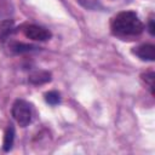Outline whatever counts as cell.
<instances>
[{
  "label": "cell",
  "instance_id": "8992f818",
  "mask_svg": "<svg viewBox=\"0 0 155 155\" xmlns=\"http://www.w3.org/2000/svg\"><path fill=\"white\" fill-rule=\"evenodd\" d=\"M15 23L12 19H4L0 22V41H4L13 31Z\"/></svg>",
  "mask_w": 155,
  "mask_h": 155
},
{
  "label": "cell",
  "instance_id": "6da1fadb",
  "mask_svg": "<svg viewBox=\"0 0 155 155\" xmlns=\"http://www.w3.org/2000/svg\"><path fill=\"white\" fill-rule=\"evenodd\" d=\"M111 30L116 35H138L144 30V24L138 15L133 11H122L113 17L110 23Z\"/></svg>",
  "mask_w": 155,
  "mask_h": 155
},
{
  "label": "cell",
  "instance_id": "52a82bcc",
  "mask_svg": "<svg viewBox=\"0 0 155 155\" xmlns=\"http://www.w3.org/2000/svg\"><path fill=\"white\" fill-rule=\"evenodd\" d=\"M13 140H15V128L12 125H10L6 131H5V136H4V143H2V149L5 151H10L12 149L13 145Z\"/></svg>",
  "mask_w": 155,
  "mask_h": 155
},
{
  "label": "cell",
  "instance_id": "30bf717a",
  "mask_svg": "<svg viewBox=\"0 0 155 155\" xmlns=\"http://www.w3.org/2000/svg\"><path fill=\"white\" fill-rule=\"evenodd\" d=\"M45 101L51 105H56L61 102V96L57 91H50L45 93Z\"/></svg>",
  "mask_w": 155,
  "mask_h": 155
},
{
  "label": "cell",
  "instance_id": "ba28073f",
  "mask_svg": "<svg viewBox=\"0 0 155 155\" xmlns=\"http://www.w3.org/2000/svg\"><path fill=\"white\" fill-rule=\"evenodd\" d=\"M10 48L16 52V53H23V52H30L34 51L35 48H38L34 45H29V44H23V42H12L10 45Z\"/></svg>",
  "mask_w": 155,
  "mask_h": 155
},
{
  "label": "cell",
  "instance_id": "277c9868",
  "mask_svg": "<svg viewBox=\"0 0 155 155\" xmlns=\"http://www.w3.org/2000/svg\"><path fill=\"white\" fill-rule=\"evenodd\" d=\"M133 53L143 61H154L155 59V46L151 44H143L133 48Z\"/></svg>",
  "mask_w": 155,
  "mask_h": 155
},
{
  "label": "cell",
  "instance_id": "5b68a950",
  "mask_svg": "<svg viewBox=\"0 0 155 155\" xmlns=\"http://www.w3.org/2000/svg\"><path fill=\"white\" fill-rule=\"evenodd\" d=\"M51 81V74L45 70H39L29 75V82L34 85H41Z\"/></svg>",
  "mask_w": 155,
  "mask_h": 155
},
{
  "label": "cell",
  "instance_id": "9c48e42d",
  "mask_svg": "<svg viewBox=\"0 0 155 155\" xmlns=\"http://www.w3.org/2000/svg\"><path fill=\"white\" fill-rule=\"evenodd\" d=\"M142 81L144 82V85L149 88L150 93L154 96V80H155V74L154 71H148V73H144L142 74Z\"/></svg>",
  "mask_w": 155,
  "mask_h": 155
},
{
  "label": "cell",
  "instance_id": "7a4b0ae2",
  "mask_svg": "<svg viewBox=\"0 0 155 155\" xmlns=\"http://www.w3.org/2000/svg\"><path fill=\"white\" fill-rule=\"evenodd\" d=\"M12 116L21 127H25L31 121V108L28 102L17 99L12 105Z\"/></svg>",
  "mask_w": 155,
  "mask_h": 155
},
{
  "label": "cell",
  "instance_id": "3957f363",
  "mask_svg": "<svg viewBox=\"0 0 155 155\" xmlns=\"http://www.w3.org/2000/svg\"><path fill=\"white\" fill-rule=\"evenodd\" d=\"M23 34L25 35V38L30 40H35V41H46V40H50L52 36L50 30L42 27H39V25H35V24L25 25L23 28Z\"/></svg>",
  "mask_w": 155,
  "mask_h": 155
},
{
  "label": "cell",
  "instance_id": "8fae6325",
  "mask_svg": "<svg viewBox=\"0 0 155 155\" xmlns=\"http://www.w3.org/2000/svg\"><path fill=\"white\" fill-rule=\"evenodd\" d=\"M148 30H149L150 35L155 34V24H154V18L153 17H150L149 21H148Z\"/></svg>",
  "mask_w": 155,
  "mask_h": 155
}]
</instances>
